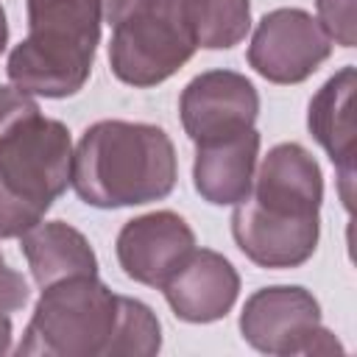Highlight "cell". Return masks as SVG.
<instances>
[{"mask_svg":"<svg viewBox=\"0 0 357 357\" xmlns=\"http://www.w3.org/2000/svg\"><path fill=\"white\" fill-rule=\"evenodd\" d=\"M195 234L176 212H148L128 220L117 234V262L139 284L162 287L192 254Z\"/></svg>","mask_w":357,"mask_h":357,"instance_id":"30bf717a","label":"cell"},{"mask_svg":"<svg viewBox=\"0 0 357 357\" xmlns=\"http://www.w3.org/2000/svg\"><path fill=\"white\" fill-rule=\"evenodd\" d=\"M178 112L181 126L195 145L215 142L254 128L259 95L245 75L231 70H209L184 86Z\"/></svg>","mask_w":357,"mask_h":357,"instance_id":"9c48e42d","label":"cell"},{"mask_svg":"<svg viewBox=\"0 0 357 357\" xmlns=\"http://www.w3.org/2000/svg\"><path fill=\"white\" fill-rule=\"evenodd\" d=\"M100 0H28V36L8 56V78L25 95L70 98L95 61Z\"/></svg>","mask_w":357,"mask_h":357,"instance_id":"3957f363","label":"cell"},{"mask_svg":"<svg viewBox=\"0 0 357 357\" xmlns=\"http://www.w3.org/2000/svg\"><path fill=\"white\" fill-rule=\"evenodd\" d=\"M162 346V329L153 310L137 298L120 296V318L109 346V357H151Z\"/></svg>","mask_w":357,"mask_h":357,"instance_id":"2e32d148","label":"cell"},{"mask_svg":"<svg viewBox=\"0 0 357 357\" xmlns=\"http://www.w3.org/2000/svg\"><path fill=\"white\" fill-rule=\"evenodd\" d=\"M117 318L120 296L112 293L95 273L61 279L42 287L17 354L109 357Z\"/></svg>","mask_w":357,"mask_h":357,"instance_id":"5b68a950","label":"cell"},{"mask_svg":"<svg viewBox=\"0 0 357 357\" xmlns=\"http://www.w3.org/2000/svg\"><path fill=\"white\" fill-rule=\"evenodd\" d=\"M6 39H8V25H6V14H3V8H0V53H3V47H6Z\"/></svg>","mask_w":357,"mask_h":357,"instance_id":"7402d4cb","label":"cell"},{"mask_svg":"<svg viewBox=\"0 0 357 357\" xmlns=\"http://www.w3.org/2000/svg\"><path fill=\"white\" fill-rule=\"evenodd\" d=\"M131 3H134V0H100V6H103V20L112 25V22L131 6Z\"/></svg>","mask_w":357,"mask_h":357,"instance_id":"ffe728a7","label":"cell"},{"mask_svg":"<svg viewBox=\"0 0 357 357\" xmlns=\"http://www.w3.org/2000/svg\"><path fill=\"white\" fill-rule=\"evenodd\" d=\"M332 53V39L304 8L265 14L248 45V64L273 84H301Z\"/></svg>","mask_w":357,"mask_h":357,"instance_id":"ba28073f","label":"cell"},{"mask_svg":"<svg viewBox=\"0 0 357 357\" xmlns=\"http://www.w3.org/2000/svg\"><path fill=\"white\" fill-rule=\"evenodd\" d=\"M25 301H28L25 279L14 268H8V262L0 254V312H14L25 307Z\"/></svg>","mask_w":357,"mask_h":357,"instance_id":"d6986e66","label":"cell"},{"mask_svg":"<svg viewBox=\"0 0 357 357\" xmlns=\"http://www.w3.org/2000/svg\"><path fill=\"white\" fill-rule=\"evenodd\" d=\"M181 17L195 47L226 50L245 39L251 28L248 0H181Z\"/></svg>","mask_w":357,"mask_h":357,"instance_id":"9a60e30c","label":"cell"},{"mask_svg":"<svg viewBox=\"0 0 357 357\" xmlns=\"http://www.w3.org/2000/svg\"><path fill=\"white\" fill-rule=\"evenodd\" d=\"M112 25L109 64L123 84L156 86L195 53L181 0H134Z\"/></svg>","mask_w":357,"mask_h":357,"instance_id":"8992f818","label":"cell"},{"mask_svg":"<svg viewBox=\"0 0 357 357\" xmlns=\"http://www.w3.org/2000/svg\"><path fill=\"white\" fill-rule=\"evenodd\" d=\"M73 190L98 209L139 206L176 187V151L159 126L100 120L73 153Z\"/></svg>","mask_w":357,"mask_h":357,"instance_id":"7a4b0ae2","label":"cell"},{"mask_svg":"<svg viewBox=\"0 0 357 357\" xmlns=\"http://www.w3.org/2000/svg\"><path fill=\"white\" fill-rule=\"evenodd\" d=\"M354 89L357 73L354 67H343L335 73L310 100L307 126L315 142L329 153L337 178L340 198L346 209H351V187H354Z\"/></svg>","mask_w":357,"mask_h":357,"instance_id":"7c38bea8","label":"cell"},{"mask_svg":"<svg viewBox=\"0 0 357 357\" xmlns=\"http://www.w3.org/2000/svg\"><path fill=\"white\" fill-rule=\"evenodd\" d=\"M162 290L176 318L187 324H212L234 307L240 276L223 254L192 248V254L162 284Z\"/></svg>","mask_w":357,"mask_h":357,"instance_id":"8fae6325","label":"cell"},{"mask_svg":"<svg viewBox=\"0 0 357 357\" xmlns=\"http://www.w3.org/2000/svg\"><path fill=\"white\" fill-rule=\"evenodd\" d=\"M42 220V215L36 209H31L28 204H22L20 198H14L3 184H0V240L8 237H20L22 231H28L31 226H36Z\"/></svg>","mask_w":357,"mask_h":357,"instance_id":"ac0fdd59","label":"cell"},{"mask_svg":"<svg viewBox=\"0 0 357 357\" xmlns=\"http://www.w3.org/2000/svg\"><path fill=\"white\" fill-rule=\"evenodd\" d=\"M20 248L39 287H50L70 276L98 273V257L89 240L61 220H39L36 226H31L20 234Z\"/></svg>","mask_w":357,"mask_h":357,"instance_id":"5bb4252c","label":"cell"},{"mask_svg":"<svg viewBox=\"0 0 357 357\" xmlns=\"http://www.w3.org/2000/svg\"><path fill=\"white\" fill-rule=\"evenodd\" d=\"M240 332L248 346L265 354H340L343 346L321 324L315 296L296 284L257 290L243 312Z\"/></svg>","mask_w":357,"mask_h":357,"instance_id":"52a82bcc","label":"cell"},{"mask_svg":"<svg viewBox=\"0 0 357 357\" xmlns=\"http://www.w3.org/2000/svg\"><path fill=\"white\" fill-rule=\"evenodd\" d=\"M11 349V321L8 312H0V357Z\"/></svg>","mask_w":357,"mask_h":357,"instance_id":"44dd1931","label":"cell"},{"mask_svg":"<svg viewBox=\"0 0 357 357\" xmlns=\"http://www.w3.org/2000/svg\"><path fill=\"white\" fill-rule=\"evenodd\" d=\"M73 176V142L64 123L42 117L36 100L0 86V184L45 215Z\"/></svg>","mask_w":357,"mask_h":357,"instance_id":"277c9868","label":"cell"},{"mask_svg":"<svg viewBox=\"0 0 357 357\" xmlns=\"http://www.w3.org/2000/svg\"><path fill=\"white\" fill-rule=\"evenodd\" d=\"M259 153V134L254 128L195 145L192 184L198 195L215 206L240 204L254 184V167Z\"/></svg>","mask_w":357,"mask_h":357,"instance_id":"4fadbf2b","label":"cell"},{"mask_svg":"<svg viewBox=\"0 0 357 357\" xmlns=\"http://www.w3.org/2000/svg\"><path fill=\"white\" fill-rule=\"evenodd\" d=\"M324 176L310 151L282 142L262 159L231 215L237 248L262 268H298L318 245Z\"/></svg>","mask_w":357,"mask_h":357,"instance_id":"6da1fadb","label":"cell"},{"mask_svg":"<svg viewBox=\"0 0 357 357\" xmlns=\"http://www.w3.org/2000/svg\"><path fill=\"white\" fill-rule=\"evenodd\" d=\"M318 25L343 47H354L357 22H354V0H315Z\"/></svg>","mask_w":357,"mask_h":357,"instance_id":"e0dca14e","label":"cell"}]
</instances>
